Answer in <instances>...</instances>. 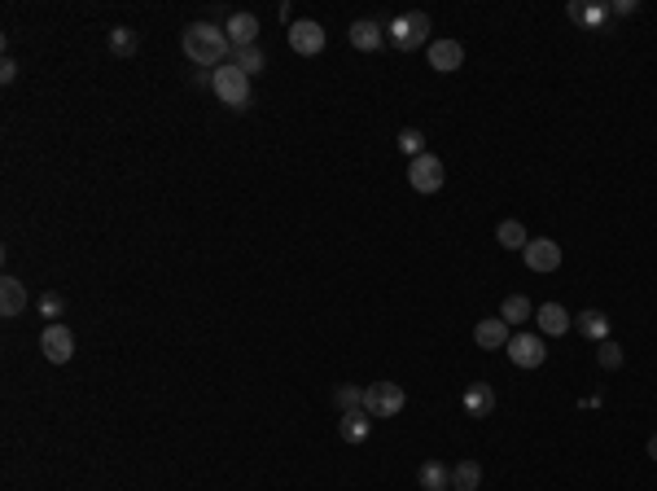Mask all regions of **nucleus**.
Masks as SVG:
<instances>
[{"label":"nucleus","instance_id":"nucleus-1","mask_svg":"<svg viewBox=\"0 0 657 491\" xmlns=\"http://www.w3.org/2000/svg\"><path fill=\"white\" fill-rule=\"evenodd\" d=\"M180 44H184V58L193 61V66H202V71H215V66L232 61L229 35H224V27H215V23H189L184 35H180Z\"/></svg>","mask_w":657,"mask_h":491},{"label":"nucleus","instance_id":"nucleus-2","mask_svg":"<svg viewBox=\"0 0 657 491\" xmlns=\"http://www.w3.org/2000/svg\"><path fill=\"white\" fill-rule=\"evenodd\" d=\"M229 110H246L250 106V75L237 66V61H224V66H215V88H211Z\"/></svg>","mask_w":657,"mask_h":491},{"label":"nucleus","instance_id":"nucleus-3","mask_svg":"<svg viewBox=\"0 0 657 491\" xmlns=\"http://www.w3.org/2000/svg\"><path fill=\"white\" fill-rule=\"evenodd\" d=\"M386 35H390V44H395L399 53H412V49H421V44L429 49V18L421 14V9L399 14V18L386 27Z\"/></svg>","mask_w":657,"mask_h":491},{"label":"nucleus","instance_id":"nucleus-4","mask_svg":"<svg viewBox=\"0 0 657 491\" xmlns=\"http://www.w3.org/2000/svg\"><path fill=\"white\" fill-rule=\"evenodd\" d=\"M403 404H408V395H403L399 382H372V386H364V412L372 421H386V417L403 412Z\"/></svg>","mask_w":657,"mask_h":491},{"label":"nucleus","instance_id":"nucleus-5","mask_svg":"<svg viewBox=\"0 0 657 491\" xmlns=\"http://www.w3.org/2000/svg\"><path fill=\"white\" fill-rule=\"evenodd\" d=\"M443 180H447V167H443L438 154H421V158L408 163V184H412L417 194H438Z\"/></svg>","mask_w":657,"mask_h":491},{"label":"nucleus","instance_id":"nucleus-6","mask_svg":"<svg viewBox=\"0 0 657 491\" xmlns=\"http://www.w3.org/2000/svg\"><path fill=\"white\" fill-rule=\"evenodd\" d=\"M40 351H44V360L49 364H70V355H75V334L66 329V325H44V334H40Z\"/></svg>","mask_w":657,"mask_h":491},{"label":"nucleus","instance_id":"nucleus-7","mask_svg":"<svg viewBox=\"0 0 657 491\" xmlns=\"http://www.w3.org/2000/svg\"><path fill=\"white\" fill-rule=\"evenodd\" d=\"M509 360H513L517 369H540L543 360H548V347H543V334H513L509 338Z\"/></svg>","mask_w":657,"mask_h":491},{"label":"nucleus","instance_id":"nucleus-8","mask_svg":"<svg viewBox=\"0 0 657 491\" xmlns=\"http://www.w3.org/2000/svg\"><path fill=\"white\" fill-rule=\"evenodd\" d=\"M289 49H294L298 58H315V53L324 49V27H320V23H312V18L289 23Z\"/></svg>","mask_w":657,"mask_h":491},{"label":"nucleus","instance_id":"nucleus-9","mask_svg":"<svg viewBox=\"0 0 657 491\" xmlns=\"http://www.w3.org/2000/svg\"><path fill=\"white\" fill-rule=\"evenodd\" d=\"M521 260L530 272H557L561 268V246L552 237H530V246L521 250Z\"/></svg>","mask_w":657,"mask_h":491},{"label":"nucleus","instance_id":"nucleus-10","mask_svg":"<svg viewBox=\"0 0 657 491\" xmlns=\"http://www.w3.org/2000/svg\"><path fill=\"white\" fill-rule=\"evenodd\" d=\"M426 58L438 75H452V71H460V61H465V44L460 40H447V35L443 40H429Z\"/></svg>","mask_w":657,"mask_h":491},{"label":"nucleus","instance_id":"nucleus-11","mask_svg":"<svg viewBox=\"0 0 657 491\" xmlns=\"http://www.w3.org/2000/svg\"><path fill=\"white\" fill-rule=\"evenodd\" d=\"M509 320L504 316H486V320H478V329H474V343L483 351H500V347H509Z\"/></svg>","mask_w":657,"mask_h":491},{"label":"nucleus","instance_id":"nucleus-12","mask_svg":"<svg viewBox=\"0 0 657 491\" xmlns=\"http://www.w3.org/2000/svg\"><path fill=\"white\" fill-rule=\"evenodd\" d=\"M535 320H540L543 338H561V334H570V325H574V316L561 307V303H543V307H535Z\"/></svg>","mask_w":657,"mask_h":491},{"label":"nucleus","instance_id":"nucleus-13","mask_svg":"<svg viewBox=\"0 0 657 491\" xmlns=\"http://www.w3.org/2000/svg\"><path fill=\"white\" fill-rule=\"evenodd\" d=\"M23 312H27V286L18 277H5L0 281V316L14 320V316H23Z\"/></svg>","mask_w":657,"mask_h":491},{"label":"nucleus","instance_id":"nucleus-14","mask_svg":"<svg viewBox=\"0 0 657 491\" xmlns=\"http://www.w3.org/2000/svg\"><path fill=\"white\" fill-rule=\"evenodd\" d=\"M224 35H229L232 53H237V49H250V44L258 40V18H255V14H232L229 27H224Z\"/></svg>","mask_w":657,"mask_h":491},{"label":"nucleus","instance_id":"nucleus-15","mask_svg":"<svg viewBox=\"0 0 657 491\" xmlns=\"http://www.w3.org/2000/svg\"><path fill=\"white\" fill-rule=\"evenodd\" d=\"M351 44H355L360 53H377V49L386 44V27L372 23V18H360V23H351Z\"/></svg>","mask_w":657,"mask_h":491},{"label":"nucleus","instance_id":"nucleus-16","mask_svg":"<svg viewBox=\"0 0 657 491\" xmlns=\"http://www.w3.org/2000/svg\"><path fill=\"white\" fill-rule=\"evenodd\" d=\"M338 434H343V443H364L372 434V417L364 408H351V412H343V421H338Z\"/></svg>","mask_w":657,"mask_h":491},{"label":"nucleus","instance_id":"nucleus-17","mask_svg":"<svg viewBox=\"0 0 657 491\" xmlns=\"http://www.w3.org/2000/svg\"><path fill=\"white\" fill-rule=\"evenodd\" d=\"M574 329H578V334H583L587 343H605L614 325H609V316H605V312L587 307V312H578V316H574Z\"/></svg>","mask_w":657,"mask_h":491},{"label":"nucleus","instance_id":"nucleus-18","mask_svg":"<svg viewBox=\"0 0 657 491\" xmlns=\"http://www.w3.org/2000/svg\"><path fill=\"white\" fill-rule=\"evenodd\" d=\"M566 14H570V23H578V27H605V23L614 18L609 5H583V0H570Z\"/></svg>","mask_w":657,"mask_h":491},{"label":"nucleus","instance_id":"nucleus-19","mask_svg":"<svg viewBox=\"0 0 657 491\" xmlns=\"http://www.w3.org/2000/svg\"><path fill=\"white\" fill-rule=\"evenodd\" d=\"M465 412H469V417H486V412H495V391H491L486 382L465 386Z\"/></svg>","mask_w":657,"mask_h":491},{"label":"nucleus","instance_id":"nucleus-20","mask_svg":"<svg viewBox=\"0 0 657 491\" xmlns=\"http://www.w3.org/2000/svg\"><path fill=\"white\" fill-rule=\"evenodd\" d=\"M417 483H421V491H447L452 469H447L443 461H426L421 469H417Z\"/></svg>","mask_w":657,"mask_h":491},{"label":"nucleus","instance_id":"nucleus-21","mask_svg":"<svg viewBox=\"0 0 657 491\" xmlns=\"http://www.w3.org/2000/svg\"><path fill=\"white\" fill-rule=\"evenodd\" d=\"M478 483H483V465L478 461L452 465V491H478Z\"/></svg>","mask_w":657,"mask_h":491},{"label":"nucleus","instance_id":"nucleus-22","mask_svg":"<svg viewBox=\"0 0 657 491\" xmlns=\"http://www.w3.org/2000/svg\"><path fill=\"white\" fill-rule=\"evenodd\" d=\"M500 316L509 320V325H521V320L535 316V307H530V298H526V294H509V298L500 303Z\"/></svg>","mask_w":657,"mask_h":491},{"label":"nucleus","instance_id":"nucleus-23","mask_svg":"<svg viewBox=\"0 0 657 491\" xmlns=\"http://www.w3.org/2000/svg\"><path fill=\"white\" fill-rule=\"evenodd\" d=\"M495 241H500L504 250H526V246H530V237H526V229H521L517 220H504V224L495 229Z\"/></svg>","mask_w":657,"mask_h":491},{"label":"nucleus","instance_id":"nucleus-24","mask_svg":"<svg viewBox=\"0 0 657 491\" xmlns=\"http://www.w3.org/2000/svg\"><path fill=\"white\" fill-rule=\"evenodd\" d=\"M136 49H141V35H136L132 27H115V31H110V53H115V58H132Z\"/></svg>","mask_w":657,"mask_h":491},{"label":"nucleus","instance_id":"nucleus-25","mask_svg":"<svg viewBox=\"0 0 657 491\" xmlns=\"http://www.w3.org/2000/svg\"><path fill=\"white\" fill-rule=\"evenodd\" d=\"M596 360H600V369H609V373H614V369H623V360H627V355H623V347H618L614 338H605V343H596Z\"/></svg>","mask_w":657,"mask_h":491},{"label":"nucleus","instance_id":"nucleus-26","mask_svg":"<svg viewBox=\"0 0 657 491\" xmlns=\"http://www.w3.org/2000/svg\"><path fill=\"white\" fill-rule=\"evenodd\" d=\"M232 61H237L246 75H258V71L267 66V58H263V49H258V44H250V49H237V53H232Z\"/></svg>","mask_w":657,"mask_h":491},{"label":"nucleus","instance_id":"nucleus-27","mask_svg":"<svg viewBox=\"0 0 657 491\" xmlns=\"http://www.w3.org/2000/svg\"><path fill=\"white\" fill-rule=\"evenodd\" d=\"M333 404L343 408V412H351V408H364V386H338V391H333Z\"/></svg>","mask_w":657,"mask_h":491},{"label":"nucleus","instance_id":"nucleus-28","mask_svg":"<svg viewBox=\"0 0 657 491\" xmlns=\"http://www.w3.org/2000/svg\"><path fill=\"white\" fill-rule=\"evenodd\" d=\"M399 149L408 154V158H421V154H426V137H421L417 127H403V132H399Z\"/></svg>","mask_w":657,"mask_h":491},{"label":"nucleus","instance_id":"nucleus-29","mask_svg":"<svg viewBox=\"0 0 657 491\" xmlns=\"http://www.w3.org/2000/svg\"><path fill=\"white\" fill-rule=\"evenodd\" d=\"M61 312H66V298H61V294H53V289L40 294V316H49V325H58Z\"/></svg>","mask_w":657,"mask_h":491},{"label":"nucleus","instance_id":"nucleus-30","mask_svg":"<svg viewBox=\"0 0 657 491\" xmlns=\"http://www.w3.org/2000/svg\"><path fill=\"white\" fill-rule=\"evenodd\" d=\"M0 80H5V84H14V80H18V61H14V58L0 61Z\"/></svg>","mask_w":657,"mask_h":491},{"label":"nucleus","instance_id":"nucleus-31","mask_svg":"<svg viewBox=\"0 0 657 491\" xmlns=\"http://www.w3.org/2000/svg\"><path fill=\"white\" fill-rule=\"evenodd\" d=\"M635 9H640L635 0H618V5H609V14H614V18H627V14H635Z\"/></svg>","mask_w":657,"mask_h":491},{"label":"nucleus","instance_id":"nucleus-32","mask_svg":"<svg viewBox=\"0 0 657 491\" xmlns=\"http://www.w3.org/2000/svg\"><path fill=\"white\" fill-rule=\"evenodd\" d=\"M649 457H653V461H657V434H653V439H649Z\"/></svg>","mask_w":657,"mask_h":491}]
</instances>
